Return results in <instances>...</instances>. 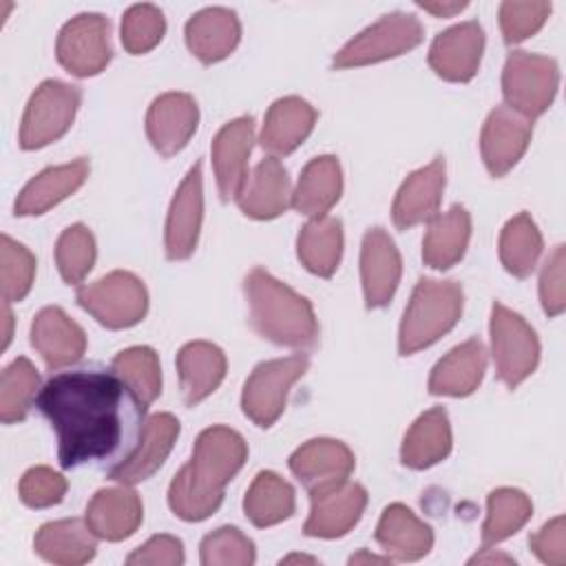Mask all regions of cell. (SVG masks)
<instances>
[{"mask_svg":"<svg viewBox=\"0 0 566 566\" xmlns=\"http://www.w3.org/2000/svg\"><path fill=\"white\" fill-rule=\"evenodd\" d=\"M542 248V234L528 212L509 219L500 232V261L517 279H526L535 270Z\"/></svg>","mask_w":566,"mask_h":566,"instance_id":"74e56055","label":"cell"},{"mask_svg":"<svg viewBox=\"0 0 566 566\" xmlns=\"http://www.w3.org/2000/svg\"><path fill=\"white\" fill-rule=\"evenodd\" d=\"M35 407L57 436L62 469L119 467L135 451L146 422V405L113 367L99 365L53 374Z\"/></svg>","mask_w":566,"mask_h":566,"instance_id":"6da1fadb","label":"cell"},{"mask_svg":"<svg viewBox=\"0 0 566 566\" xmlns=\"http://www.w3.org/2000/svg\"><path fill=\"white\" fill-rule=\"evenodd\" d=\"M197 122L199 108L188 93H164L148 108L146 135L159 155L170 157L190 142Z\"/></svg>","mask_w":566,"mask_h":566,"instance_id":"e0dca14e","label":"cell"},{"mask_svg":"<svg viewBox=\"0 0 566 566\" xmlns=\"http://www.w3.org/2000/svg\"><path fill=\"white\" fill-rule=\"evenodd\" d=\"M237 203L245 217L274 219L292 206V186L287 170L276 157H265L248 175L237 195Z\"/></svg>","mask_w":566,"mask_h":566,"instance_id":"603a6c76","label":"cell"},{"mask_svg":"<svg viewBox=\"0 0 566 566\" xmlns=\"http://www.w3.org/2000/svg\"><path fill=\"white\" fill-rule=\"evenodd\" d=\"M551 13V2L531 0L517 2L506 0L500 4V29L506 44H517L531 35H535Z\"/></svg>","mask_w":566,"mask_h":566,"instance_id":"f6af8a7d","label":"cell"},{"mask_svg":"<svg viewBox=\"0 0 566 566\" xmlns=\"http://www.w3.org/2000/svg\"><path fill=\"white\" fill-rule=\"evenodd\" d=\"M307 367L310 358L305 354L274 358L256 365L243 385V413L256 427H272L285 409L290 387L307 371Z\"/></svg>","mask_w":566,"mask_h":566,"instance_id":"30bf717a","label":"cell"},{"mask_svg":"<svg viewBox=\"0 0 566 566\" xmlns=\"http://www.w3.org/2000/svg\"><path fill=\"white\" fill-rule=\"evenodd\" d=\"M292 562H307V564H316L314 557H305V555H290L283 559V564H292Z\"/></svg>","mask_w":566,"mask_h":566,"instance_id":"11a10c76","label":"cell"},{"mask_svg":"<svg viewBox=\"0 0 566 566\" xmlns=\"http://www.w3.org/2000/svg\"><path fill=\"white\" fill-rule=\"evenodd\" d=\"M179 436V420L172 413H153L144 422L142 438L126 462L108 471V478L119 484H137L148 480L168 458Z\"/></svg>","mask_w":566,"mask_h":566,"instance_id":"ffe728a7","label":"cell"},{"mask_svg":"<svg viewBox=\"0 0 566 566\" xmlns=\"http://www.w3.org/2000/svg\"><path fill=\"white\" fill-rule=\"evenodd\" d=\"M243 290L250 305V323L256 334L283 347L307 349L316 345L318 323L305 296L296 294L263 268L250 270Z\"/></svg>","mask_w":566,"mask_h":566,"instance_id":"3957f363","label":"cell"},{"mask_svg":"<svg viewBox=\"0 0 566 566\" xmlns=\"http://www.w3.org/2000/svg\"><path fill=\"white\" fill-rule=\"evenodd\" d=\"M464 294L455 281L420 279L402 314L398 349L411 356L451 332L462 314Z\"/></svg>","mask_w":566,"mask_h":566,"instance_id":"277c9868","label":"cell"},{"mask_svg":"<svg viewBox=\"0 0 566 566\" xmlns=\"http://www.w3.org/2000/svg\"><path fill=\"white\" fill-rule=\"evenodd\" d=\"M241 38V24L234 11L226 7H208L186 22V44L203 64L228 57Z\"/></svg>","mask_w":566,"mask_h":566,"instance_id":"d4e9b609","label":"cell"},{"mask_svg":"<svg viewBox=\"0 0 566 566\" xmlns=\"http://www.w3.org/2000/svg\"><path fill=\"white\" fill-rule=\"evenodd\" d=\"M471 214L464 206H451L447 212L436 214L422 239V261L433 270H449L455 265L469 245Z\"/></svg>","mask_w":566,"mask_h":566,"instance_id":"4dcf8cb0","label":"cell"},{"mask_svg":"<svg viewBox=\"0 0 566 566\" xmlns=\"http://www.w3.org/2000/svg\"><path fill=\"white\" fill-rule=\"evenodd\" d=\"M248 458L245 440L230 427H208L199 433L192 458L170 482L168 504L186 522L210 517L223 502L226 484Z\"/></svg>","mask_w":566,"mask_h":566,"instance_id":"7a4b0ae2","label":"cell"},{"mask_svg":"<svg viewBox=\"0 0 566 566\" xmlns=\"http://www.w3.org/2000/svg\"><path fill=\"white\" fill-rule=\"evenodd\" d=\"M177 371L184 402L192 407L221 385L226 376V354L208 340H192L179 349Z\"/></svg>","mask_w":566,"mask_h":566,"instance_id":"f546056e","label":"cell"},{"mask_svg":"<svg viewBox=\"0 0 566 566\" xmlns=\"http://www.w3.org/2000/svg\"><path fill=\"white\" fill-rule=\"evenodd\" d=\"M444 190V159L436 157L429 166L411 172L391 206V219L396 228L407 230L411 226L431 221L438 214Z\"/></svg>","mask_w":566,"mask_h":566,"instance_id":"44dd1931","label":"cell"},{"mask_svg":"<svg viewBox=\"0 0 566 566\" xmlns=\"http://www.w3.org/2000/svg\"><path fill=\"white\" fill-rule=\"evenodd\" d=\"M533 128L531 119L509 106H495L480 133V153L493 177H504L526 153Z\"/></svg>","mask_w":566,"mask_h":566,"instance_id":"4fadbf2b","label":"cell"},{"mask_svg":"<svg viewBox=\"0 0 566 566\" xmlns=\"http://www.w3.org/2000/svg\"><path fill=\"white\" fill-rule=\"evenodd\" d=\"M343 175L334 155L314 157L301 172L296 190L292 192V206L305 217L321 219L340 199Z\"/></svg>","mask_w":566,"mask_h":566,"instance_id":"1f68e13d","label":"cell"},{"mask_svg":"<svg viewBox=\"0 0 566 566\" xmlns=\"http://www.w3.org/2000/svg\"><path fill=\"white\" fill-rule=\"evenodd\" d=\"M95 239L84 223L69 226L55 245V263L69 285H77L95 263Z\"/></svg>","mask_w":566,"mask_h":566,"instance_id":"60d3db41","label":"cell"},{"mask_svg":"<svg viewBox=\"0 0 566 566\" xmlns=\"http://www.w3.org/2000/svg\"><path fill=\"white\" fill-rule=\"evenodd\" d=\"M144 517V506L139 495L124 486L97 491L86 506V524L99 537L108 542H119L130 537Z\"/></svg>","mask_w":566,"mask_h":566,"instance_id":"cb8c5ba5","label":"cell"},{"mask_svg":"<svg viewBox=\"0 0 566 566\" xmlns=\"http://www.w3.org/2000/svg\"><path fill=\"white\" fill-rule=\"evenodd\" d=\"M484 31L478 20H467L438 33L429 49V66L449 82H469L482 60Z\"/></svg>","mask_w":566,"mask_h":566,"instance_id":"9a60e30c","label":"cell"},{"mask_svg":"<svg viewBox=\"0 0 566 566\" xmlns=\"http://www.w3.org/2000/svg\"><path fill=\"white\" fill-rule=\"evenodd\" d=\"M111 367L146 407L161 394V369L155 349L144 345L128 347L113 358Z\"/></svg>","mask_w":566,"mask_h":566,"instance_id":"ab89813d","label":"cell"},{"mask_svg":"<svg viewBox=\"0 0 566 566\" xmlns=\"http://www.w3.org/2000/svg\"><path fill=\"white\" fill-rule=\"evenodd\" d=\"M422 42V24L416 15L394 11L349 40L332 60L334 69L365 66L398 57Z\"/></svg>","mask_w":566,"mask_h":566,"instance_id":"8992f818","label":"cell"},{"mask_svg":"<svg viewBox=\"0 0 566 566\" xmlns=\"http://www.w3.org/2000/svg\"><path fill=\"white\" fill-rule=\"evenodd\" d=\"M418 7L438 18H451V15L460 13L467 7V2H418Z\"/></svg>","mask_w":566,"mask_h":566,"instance_id":"f907efd6","label":"cell"},{"mask_svg":"<svg viewBox=\"0 0 566 566\" xmlns=\"http://www.w3.org/2000/svg\"><path fill=\"white\" fill-rule=\"evenodd\" d=\"M376 542L387 557L400 562H413L424 557L433 546V531L429 524L416 517L405 504H389L376 526Z\"/></svg>","mask_w":566,"mask_h":566,"instance_id":"4316f807","label":"cell"},{"mask_svg":"<svg viewBox=\"0 0 566 566\" xmlns=\"http://www.w3.org/2000/svg\"><path fill=\"white\" fill-rule=\"evenodd\" d=\"M254 142V119L237 117L228 122L212 142V168L223 201L237 199L248 179V159Z\"/></svg>","mask_w":566,"mask_h":566,"instance_id":"d6986e66","label":"cell"},{"mask_svg":"<svg viewBox=\"0 0 566 566\" xmlns=\"http://www.w3.org/2000/svg\"><path fill=\"white\" fill-rule=\"evenodd\" d=\"M82 91L60 80H44L31 95L20 126V146L24 150L42 148L60 139L73 124Z\"/></svg>","mask_w":566,"mask_h":566,"instance_id":"52a82bcc","label":"cell"},{"mask_svg":"<svg viewBox=\"0 0 566 566\" xmlns=\"http://www.w3.org/2000/svg\"><path fill=\"white\" fill-rule=\"evenodd\" d=\"M66 480L57 471L49 467H33L29 469L18 484L20 500L31 509H46L62 502L66 493Z\"/></svg>","mask_w":566,"mask_h":566,"instance_id":"bcb514c9","label":"cell"},{"mask_svg":"<svg viewBox=\"0 0 566 566\" xmlns=\"http://www.w3.org/2000/svg\"><path fill=\"white\" fill-rule=\"evenodd\" d=\"M164 33L166 20L155 4H133L122 18V44L133 55L155 49Z\"/></svg>","mask_w":566,"mask_h":566,"instance_id":"b9f144b4","label":"cell"},{"mask_svg":"<svg viewBox=\"0 0 566 566\" xmlns=\"http://www.w3.org/2000/svg\"><path fill=\"white\" fill-rule=\"evenodd\" d=\"M564 265H566V250L564 245H557L546 259L539 274V301L548 316H559L566 307Z\"/></svg>","mask_w":566,"mask_h":566,"instance_id":"7dc6e473","label":"cell"},{"mask_svg":"<svg viewBox=\"0 0 566 566\" xmlns=\"http://www.w3.org/2000/svg\"><path fill=\"white\" fill-rule=\"evenodd\" d=\"M0 272H2V296L7 303L13 301H22L31 285H33V276H35V256L18 241H13L11 237L2 234L0 241Z\"/></svg>","mask_w":566,"mask_h":566,"instance_id":"7bdbcfd3","label":"cell"},{"mask_svg":"<svg viewBox=\"0 0 566 566\" xmlns=\"http://www.w3.org/2000/svg\"><path fill=\"white\" fill-rule=\"evenodd\" d=\"M491 347L497 378L515 389L539 363V340L533 327L502 303L491 307Z\"/></svg>","mask_w":566,"mask_h":566,"instance_id":"ba28073f","label":"cell"},{"mask_svg":"<svg viewBox=\"0 0 566 566\" xmlns=\"http://www.w3.org/2000/svg\"><path fill=\"white\" fill-rule=\"evenodd\" d=\"M400 274L402 261L394 239L382 228L367 230L360 248V279L369 310L389 305L400 283Z\"/></svg>","mask_w":566,"mask_h":566,"instance_id":"2e32d148","label":"cell"},{"mask_svg":"<svg viewBox=\"0 0 566 566\" xmlns=\"http://www.w3.org/2000/svg\"><path fill=\"white\" fill-rule=\"evenodd\" d=\"M533 513L528 495L520 489L502 486L486 497V520L482 526V548H491L515 535Z\"/></svg>","mask_w":566,"mask_h":566,"instance_id":"8d00e7d4","label":"cell"},{"mask_svg":"<svg viewBox=\"0 0 566 566\" xmlns=\"http://www.w3.org/2000/svg\"><path fill=\"white\" fill-rule=\"evenodd\" d=\"M310 495L312 509L303 526V533L310 537H343L358 524L367 506V491L349 480L314 491Z\"/></svg>","mask_w":566,"mask_h":566,"instance_id":"7c38bea8","label":"cell"},{"mask_svg":"<svg viewBox=\"0 0 566 566\" xmlns=\"http://www.w3.org/2000/svg\"><path fill=\"white\" fill-rule=\"evenodd\" d=\"M57 62L77 77L97 75L111 62V22L99 13H80L71 18L55 44Z\"/></svg>","mask_w":566,"mask_h":566,"instance_id":"8fae6325","label":"cell"},{"mask_svg":"<svg viewBox=\"0 0 566 566\" xmlns=\"http://www.w3.org/2000/svg\"><path fill=\"white\" fill-rule=\"evenodd\" d=\"M2 318H4V334H2V349L9 345L11 340V323H13V316L9 312V303L4 301V307H2Z\"/></svg>","mask_w":566,"mask_h":566,"instance_id":"816d5d0a","label":"cell"},{"mask_svg":"<svg viewBox=\"0 0 566 566\" xmlns=\"http://www.w3.org/2000/svg\"><path fill=\"white\" fill-rule=\"evenodd\" d=\"M184 562V544L172 535H155L126 557L130 566H179Z\"/></svg>","mask_w":566,"mask_h":566,"instance_id":"c3c4849f","label":"cell"},{"mask_svg":"<svg viewBox=\"0 0 566 566\" xmlns=\"http://www.w3.org/2000/svg\"><path fill=\"white\" fill-rule=\"evenodd\" d=\"M451 451L449 416L442 407H433L416 418L400 449V460L409 469H429L442 462Z\"/></svg>","mask_w":566,"mask_h":566,"instance_id":"836d02e7","label":"cell"},{"mask_svg":"<svg viewBox=\"0 0 566 566\" xmlns=\"http://www.w3.org/2000/svg\"><path fill=\"white\" fill-rule=\"evenodd\" d=\"M40 374L29 358L20 356L4 367L0 378V418L4 424H13L27 418L33 400H38Z\"/></svg>","mask_w":566,"mask_h":566,"instance_id":"f35d334b","label":"cell"},{"mask_svg":"<svg viewBox=\"0 0 566 566\" xmlns=\"http://www.w3.org/2000/svg\"><path fill=\"white\" fill-rule=\"evenodd\" d=\"M486 371V349L480 338H469L436 363L429 376L433 396L462 398L478 389Z\"/></svg>","mask_w":566,"mask_h":566,"instance_id":"484cf974","label":"cell"},{"mask_svg":"<svg viewBox=\"0 0 566 566\" xmlns=\"http://www.w3.org/2000/svg\"><path fill=\"white\" fill-rule=\"evenodd\" d=\"M95 537L97 535L88 528L86 520H57L40 526L33 539V548L46 562L77 566L93 559L97 548Z\"/></svg>","mask_w":566,"mask_h":566,"instance_id":"d6a6232c","label":"cell"},{"mask_svg":"<svg viewBox=\"0 0 566 566\" xmlns=\"http://www.w3.org/2000/svg\"><path fill=\"white\" fill-rule=\"evenodd\" d=\"M203 219V184H201V164L197 161L184 181L179 184L168 219H166V256L170 261L188 259L199 241Z\"/></svg>","mask_w":566,"mask_h":566,"instance_id":"5bb4252c","label":"cell"},{"mask_svg":"<svg viewBox=\"0 0 566 566\" xmlns=\"http://www.w3.org/2000/svg\"><path fill=\"white\" fill-rule=\"evenodd\" d=\"M296 506L294 500V489L290 482H285L281 475L274 471H261L243 500V511L248 520L259 526H274L287 517H292Z\"/></svg>","mask_w":566,"mask_h":566,"instance_id":"d590c367","label":"cell"},{"mask_svg":"<svg viewBox=\"0 0 566 566\" xmlns=\"http://www.w3.org/2000/svg\"><path fill=\"white\" fill-rule=\"evenodd\" d=\"M559 69L553 57L513 51L502 71V93L506 106L526 119L539 117L555 99Z\"/></svg>","mask_w":566,"mask_h":566,"instance_id":"5b68a950","label":"cell"},{"mask_svg":"<svg viewBox=\"0 0 566 566\" xmlns=\"http://www.w3.org/2000/svg\"><path fill=\"white\" fill-rule=\"evenodd\" d=\"M31 345L42 356L49 369L77 363L86 349L84 329L60 307H44L31 325Z\"/></svg>","mask_w":566,"mask_h":566,"instance_id":"7402d4cb","label":"cell"},{"mask_svg":"<svg viewBox=\"0 0 566 566\" xmlns=\"http://www.w3.org/2000/svg\"><path fill=\"white\" fill-rule=\"evenodd\" d=\"M86 177H88L86 157H77L75 161L64 166H51L22 188L13 210L18 217L42 214L55 203H60L62 199H66L69 195H73L84 184Z\"/></svg>","mask_w":566,"mask_h":566,"instance_id":"f1b7e54d","label":"cell"},{"mask_svg":"<svg viewBox=\"0 0 566 566\" xmlns=\"http://www.w3.org/2000/svg\"><path fill=\"white\" fill-rule=\"evenodd\" d=\"M316 122V111L301 97H281L276 99L263 122L261 146L272 155H290L296 150L307 135L312 133Z\"/></svg>","mask_w":566,"mask_h":566,"instance_id":"83f0119b","label":"cell"},{"mask_svg":"<svg viewBox=\"0 0 566 566\" xmlns=\"http://www.w3.org/2000/svg\"><path fill=\"white\" fill-rule=\"evenodd\" d=\"M531 551L548 566L566 564V522L562 515L546 522L535 535L528 537Z\"/></svg>","mask_w":566,"mask_h":566,"instance_id":"681fc988","label":"cell"},{"mask_svg":"<svg viewBox=\"0 0 566 566\" xmlns=\"http://www.w3.org/2000/svg\"><path fill=\"white\" fill-rule=\"evenodd\" d=\"M290 469L314 493L345 482L354 471V453L340 440L314 438L290 455Z\"/></svg>","mask_w":566,"mask_h":566,"instance_id":"ac0fdd59","label":"cell"},{"mask_svg":"<svg viewBox=\"0 0 566 566\" xmlns=\"http://www.w3.org/2000/svg\"><path fill=\"white\" fill-rule=\"evenodd\" d=\"M77 303L104 327L124 329L137 325L148 310L144 283L124 270H115L99 281L77 290Z\"/></svg>","mask_w":566,"mask_h":566,"instance_id":"9c48e42d","label":"cell"},{"mask_svg":"<svg viewBox=\"0 0 566 566\" xmlns=\"http://www.w3.org/2000/svg\"><path fill=\"white\" fill-rule=\"evenodd\" d=\"M296 252L305 270L316 276L329 279L343 254V223L336 217H321L307 221L296 241Z\"/></svg>","mask_w":566,"mask_h":566,"instance_id":"e575fe53","label":"cell"},{"mask_svg":"<svg viewBox=\"0 0 566 566\" xmlns=\"http://www.w3.org/2000/svg\"><path fill=\"white\" fill-rule=\"evenodd\" d=\"M254 557L252 539L237 526H221L201 542L203 566H250L254 564Z\"/></svg>","mask_w":566,"mask_h":566,"instance_id":"ee69618b","label":"cell"},{"mask_svg":"<svg viewBox=\"0 0 566 566\" xmlns=\"http://www.w3.org/2000/svg\"><path fill=\"white\" fill-rule=\"evenodd\" d=\"M387 559H389V557H376V555H369V553L363 551V553L354 555L349 562H352V564H358V562H387Z\"/></svg>","mask_w":566,"mask_h":566,"instance_id":"f5cc1de1","label":"cell"},{"mask_svg":"<svg viewBox=\"0 0 566 566\" xmlns=\"http://www.w3.org/2000/svg\"><path fill=\"white\" fill-rule=\"evenodd\" d=\"M471 562H513L506 555H475Z\"/></svg>","mask_w":566,"mask_h":566,"instance_id":"db71d44e","label":"cell"}]
</instances>
